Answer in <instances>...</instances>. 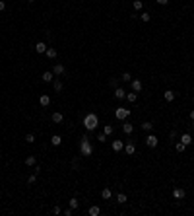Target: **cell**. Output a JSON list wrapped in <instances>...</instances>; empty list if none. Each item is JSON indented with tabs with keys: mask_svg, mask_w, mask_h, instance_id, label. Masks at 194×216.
<instances>
[{
	"mask_svg": "<svg viewBox=\"0 0 194 216\" xmlns=\"http://www.w3.org/2000/svg\"><path fill=\"white\" fill-rule=\"evenodd\" d=\"M35 162H37V160H35V156H27V158H25V164H27V165H35Z\"/></svg>",
	"mask_w": 194,
	"mask_h": 216,
	"instance_id": "cell-28",
	"label": "cell"
},
{
	"mask_svg": "<svg viewBox=\"0 0 194 216\" xmlns=\"http://www.w3.org/2000/svg\"><path fill=\"white\" fill-rule=\"evenodd\" d=\"M181 142H182V144H186V146H188V144L192 142V136H190V134H182V136H181Z\"/></svg>",
	"mask_w": 194,
	"mask_h": 216,
	"instance_id": "cell-22",
	"label": "cell"
},
{
	"mask_svg": "<svg viewBox=\"0 0 194 216\" xmlns=\"http://www.w3.org/2000/svg\"><path fill=\"white\" fill-rule=\"evenodd\" d=\"M132 90H134L136 93L142 92V82H140V80H132Z\"/></svg>",
	"mask_w": 194,
	"mask_h": 216,
	"instance_id": "cell-11",
	"label": "cell"
},
{
	"mask_svg": "<svg viewBox=\"0 0 194 216\" xmlns=\"http://www.w3.org/2000/svg\"><path fill=\"white\" fill-rule=\"evenodd\" d=\"M27 2H35V0H27Z\"/></svg>",
	"mask_w": 194,
	"mask_h": 216,
	"instance_id": "cell-42",
	"label": "cell"
},
{
	"mask_svg": "<svg viewBox=\"0 0 194 216\" xmlns=\"http://www.w3.org/2000/svg\"><path fill=\"white\" fill-rule=\"evenodd\" d=\"M35 179H37V173H33V175H29V179H27V181H29V183H35Z\"/></svg>",
	"mask_w": 194,
	"mask_h": 216,
	"instance_id": "cell-36",
	"label": "cell"
},
{
	"mask_svg": "<svg viewBox=\"0 0 194 216\" xmlns=\"http://www.w3.org/2000/svg\"><path fill=\"white\" fill-rule=\"evenodd\" d=\"M163 96H165V99H167V101H173V99H175V92H173V90H167Z\"/></svg>",
	"mask_w": 194,
	"mask_h": 216,
	"instance_id": "cell-23",
	"label": "cell"
},
{
	"mask_svg": "<svg viewBox=\"0 0 194 216\" xmlns=\"http://www.w3.org/2000/svg\"><path fill=\"white\" fill-rule=\"evenodd\" d=\"M115 115H116V119H120V121H124V119H128V115H130V109H126V107H118L115 111Z\"/></svg>",
	"mask_w": 194,
	"mask_h": 216,
	"instance_id": "cell-3",
	"label": "cell"
},
{
	"mask_svg": "<svg viewBox=\"0 0 194 216\" xmlns=\"http://www.w3.org/2000/svg\"><path fill=\"white\" fill-rule=\"evenodd\" d=\"M122 148H124V144L120 142V140H113V150L115 152H120Z\"/></svg>",
	"mask_w": 194,
	"mask_h": 216,
	"instance_id": "cell-14",
	"label": "cell"
},
{
	"mask_svg": "<svg viewBox=\"0 0 194 216\" xmlns=\"http://www.w3.org/2000/svg\"><path fill=\"white\" fill-rule=\"evenodd\" d=\"M126 99H128V101H130V103H134V101H136V99H138V93H126Z\"/></svg>",
	"mask_w": 194,
	"mask_h": 216,
	"instance_id": "cell-25",
	"label": "cell"
},
{
	"mask_svg": "<svg viewBox=\"0 0 194 216\" xmlns=\"http://www.w3.org/2000/svg\"><path fill=\"white\" fill-rule=\"evenodd\" d=\"M41 78H43V82H47V84H51L52 80H54V74H52V72H45V74H43Z\"/></svg>",
	"mask_w": 194,
	"mask_h": 216,
	"instance_id": "cell-8",
	"label": "cell"
},
{
	"mask_svg": "<svg viewBox=\"0 0 194 216\" xmlns=\"http://www.w3.org/2000/svg\"><path fill=\"white\" fill-rule=\"evenodd\" d=\"M111 195H113V193H111L109 187H105V189L101 191V197H103V199H111Z\"/></svg>",
	"mask_w": 194,
	"mask_h": 216,
	"instance_id": "cell-24",
	"label": "cell"
},
{
	"mask_svg": "<svg viewBox=\"0 0 194 216\" xmlns=\"http://www.w3.org/2000/svg\"><path fill=\"white\" fill-rule=\"evenodd\" d=\"M132 6H134L136 10H142V8H144V2H142V0H134V2H132Z\"/></svg>",
	"mask_w": 194,
	"mask_h": 216,
	"instance_id": "cell-26",
	"label": "cell"
},
{
	"mask_svg": "<svg viewBox=\"0 0 194 216\" xmlns=\"http://www.w3.org/2000/svg\"><path fill=\"white\" fill-rule=\"evenodd\" d=\"M103 132H105V134H113V127H111V125H107V127L103 129Z\"/></svg>",
	"mask_w": 194,
	"mask_h": 216,
	"instance_id": "cell-33",
	"label": "cell"
},
{
	"mask_svg": "<svg viewBox=\"0 0 194 216\" xmlns=\"http://www.w3.org/2000/svg\"><path fill=\"white\" fill-rule=\"evenodd\" d=\"M142 131H146V132H151V131H153V125L149 123V121H146V123H142Z\"/></svg>",
	"mask_w": 194,
	"mask_h": 216,
	"instance_id": "cell-20",
	"label": "cell"
},
{
	"mask_svg": "<svg viewBox=\"0 0 194 216\" xmlns=\"http://www.w3.org/2000/svg\"><path fill=\"white\" fill-rule=\"evenodd\" d=\"M47 49H49V47H47V43H43V41H39L37 45H35V51L37 53H45Z\"/></svg>",
	"mask_w": 194,
	"mask_h": 216,
	"instance_id": "cell-10",
	"label": "cell"
},
{
	"mask_svg": "<svg viewBox=\"0 0 194 216\" xmlns=\"http://www.w3.org/2000/svg\"><path fill=\"white\" fill-rule=\"evenodd\" d=\"M167 2H169V0H157V4H161V6H165Z\"/></svg>",
	"mask_w": 194,
	"mask_h": 216,
	"instance_id": "cell-40",
	"label": "cell"
},
{
	"mask_svg": "<svg viewBox=\"0 0 194 216\" xmlns=\"http://www.w3.org/2000/svg\"><path fill=\"white\" fill-rule=\"evenodd\" d=\"M80 150H82V156H91L93 148H91L89 138H87V136H82V144H80Z\"/></svg>",
	"mask_w": 194,
	"mask_h": 216,
	"instance_id": "cell-2",
	"label": "cell"
},
{
	"mask_svg": "<svg viewBox=\"0 0 194 216\" xmlns=\"http://www.w3.org/2000/svg\"><path fill=\"white\" fill-rule=\"evenodd\" d=\"M4 8H6V4H4V0H0V12H2Z\"/></svg>",
	"mask_w": 194,
	"mask_h": 216,
	"instance_id": "cell-39",
	"label": "cell"
},
{
	"mask_svg": "<svg viewBox=\"0 0 194 216\" xmlns=\"http://www.w3.org/2000/svg\"><path fill=\"white\" fill-rule=\"evenodd\" d=\"M52 88H54V92H62V88H64V84H62L60 80H54V82H52Z\"/></svg>",
	"mask_w": 194,
	"mask_h": 216,
	"instance_id": "cell-15",
	"label": "cell"
},
{
	"mask_svg": "<svg viewBox=\"0 0 194 216\" xmlns=\"http://www.w3.org/2000/svg\"><path fill=\"white\" fill-rule=\"evenodd\" d=\"M68 204H70V208L74 210V208H78V206H80V201H78L76 197H72L70 201H68Z\"/></svg>",
	"mask_w": 194,
	"mask_h": 216,
	"instance_id": "cell-19",
	"label": "cell"
},
{
	"mask_svg": "<svg viewBox=\"0 0 194 216\" xmlns=\"http://www.w3.org/2000/svg\"><path fill=\"white\" fill-rule=\"evenodd\" d=\"M97 123H99V121H97V115H95V113H89V115H85V119H84V127L87 129V131H93V129L97 127Z\"/></svg>",
	"mask_w": 194,
	"mask_h": 216,
	"instance_id": "cell-1",
	"label": "cell"
},
{
	"mask_svg": "<svg viewBox=\"0 0 194 216\" xmlns=\"http://www.w3.org/2000/svg\"><path fill=\"white\" fill-rule=\"evenodd\" d=\"M60 142H62V138L58 136V134H52V136H51V144H52V146H60Z\"/></svg>",
	"mask_w": 194,
	"mask_h": 216,
	"instance_id": "cell-16",
	"label": "cell"
},
{
	"mask_svg": "<svg viewBox=\"0 0 194 216\" xmlns=\"http://www.w3.org/2000/svg\"><path fill=\"white\" fill-rule=\"evenodd\" d=\"M122 80H124V82H130V80H132V76H130L128 72H124V74H122Z\"/></svg>",
	"mask_w": 194,
	"mask_h": 216,
	"instance_id": "cell-34",
	"label": "cell"
},
{
	"mask_svg": "<svg viewBox=\"0 0 194 216\" xmlns=\"http://www.w3.org/2000/svg\"><path fill=\"white\" fill-rule=\"evenodd\" d=\"M105 136H107V134H105V132H103V134H99V136H97V140H99V142H105V140H107V138H105Z\"/></svg>",
	"mask_w": 194,
	"mask_h": 216,
	"instance_id": "cell-37",
	"label": "cell"
},
{
	"mask_svg": "<svg viewBox=\"0 0 194 216\" xmlns=\"http://www.w3.org/2000/svg\"><path fill=\"white\" fill-rule=\"evenodd\" d=\"M52 74H56V76H62V74H64V66H62V64H54V68H52Z\"/></svg>",
	"mask_w": 194,
	"mask_h": 216,
	"instance_id": "cell-7",
	"label": "cell"
},
{
	"mask_svg": "<svg viewBox=\"0 0 194 216\" xmlns=\"http://www.w3.org/2000/svg\"><path fill=\"white\" fill-rule=\"evenodd\" d=\"M140 20H142V21H149V20H151V16H149L148 12H144V14H140Z\"/></svg>",
	"mask_w": 194,
	"mask_h": 216,
	"instance_id": "cell-31",
	"label": "cell"
},
{
	"mask_svg": "<svg viewBox=\"0 0 194 216\" xmlns=\"http://www.w3.org/2000/svg\"><path fill=\"white\" fill-rule=\"evenodd\" d=\"M25 142H27V144H33V142H35V134H31V132H29V134H25Z\"/></svg>",
	"mask_w": 194,
	"mask_h": 216,
	"instance_id": "cell-29",
	"label": "cell"
},
{
	"mask_svg": "<svg viewBox=\"0 0 194 216\" xmlns=\"http://www.w3.org/2000/svg\"><path fill=\"white\" fill-rule=\"evenodd\" d=\"M190 121H194V109L190 111Z\"/></svg>",
	"mask_w": 194,
	"mask_h": 216,
	"instance_id": "cell-41",
	"label": "cell"
},
{
	"mask_svg": "<svg viewBox=\"0 0 194 216\" xmlns=\"http://www.w3.org/2000/svg\"><path fill=\"white\" fill-rule=\"evenodd\" d=\"M39 103L43 105V107H47V105L51 103V96H41V98H39Z\"/></svg>",
	"mask_w": 194,
	"mask_h": 216,
	"instance_id": "cell-13",
	"label": "cell"
},
{
	"mask_svg": "<svg viewBox=\"0 0 194 216\" xmlns=\"http://www.w3.org/2000/svg\"><path fill=\"white\" fill-rule=\"evenodd\" d=\"M124 152H126L128 156H132V154H134V152H136V146H134V144H132V142H128V144H126V146H124Z\"/></svg>",
	"mask_w": 194,
	"mask_h": 216,
	"instance_id": "cell-9",
	"label": "cell"
},
{
	"mask_svg": "<svg viewBox=\"0 0 194 216\" xmlns=\"http://www.w3.org/2000/svg\"><path fill=\"white\" fill-rule=\"evenodd\" d=\"M169 136H171V140H177L179 134H177V131H171V132H169Z\"/></svg>",
	"mask_w": 194,
	"mask_h": 216,
	"instance_id": "cell-35",
	"label": "cell"
},
{
	"mask_svg": "<svg viewBox=\"0 0 194 216\" xmlns=\"http://www.w3.org/2000/svg\"><path fill=\"white\" fill-rule=\"evenodd\" d=\"M157 142H159V140H157V136H155V134H148L146 144H148L149 148H155V146H157Z\"/></svg>",
	"mask_w": 194,
	"mask_h": 216,
	"instance_id": "cell-5",
	"label": "cell"
},
{
	"mask_svg": "<svg viewBox=\"0 0 194 216\" xmlns=\"http://www.w3.org/2000/svg\"><path fill=\"white\" fill-rule=\"evenodd\" d=\"M184 148H186V144H182V142L175 144V150H177V152H184Z\"/></svg>",
	"mask_w": 194,
	"mask_h": 216,
	"instance_id": "cell-27",
	"label": "cell"
},
{
	"mask_svg": "<svg viewBox=\"0 0 194 216\" xmlns=\"http://www.w3.org/2000/svg\"><path fill=\"white\" fill-rule=\"evenodd\" d=\"M115 98L116 99H126V92L122 88H115Z\"/></svg>",
	"mask_w": 194,
	"mask_h": 216,
	"instance_id": "cell-6",
	"label": "cell"
},
{
	"mask_svg": "<svg viewBox=\"0 0 194 216\" xmlns=\"http://www.w3.org/2000/svg\"><path fill=\"white\" fill-rule=\"evenodd\" d=\"M184 195H186V191L182 189V187H175V189H173V197L177 199V201H182Z\"/></svg>",
	"mask_w": 194,
	"mask_h": 216,
	"instance_id": "cell-4",
	"label": "cell"
},
{
	"mask_svg": "<svg viewBox=\"0 0 194 216\" xmlns=\"http://www.w3.org/2000/svg\"><path fill=\"white\" fill-rule=\"evenodd\" d=\"M51 119H52V123H62V113H52Z\"/></svg>",
	"mask_w": 194,
	"mask_h": 216,
	"instance_id": "cell-21",
	"label": "cell"
},
{
	"mask_svg": "<svg viewBox=\"0 0 194 216\" xmlns=\"http://www.w3.org/2000/svg\"><path fill=\"white\" fill-rule=\"evenodd\" d=\"M122 131H124V134H132V131H134V127L130 123H124L122 125Z\"/></svg>",
	"mask_w": 194,
	"mask_h": 216,
	"instance_id": "cell-18",
	"label": "cell"
},
{
	"mask_svg": "<svg viewBox=\"0 0 194 216\" xmlns=\"http://www.w3.org/2000/svg\"><path fill=\"white\" fill-rule=\"evenodd\" d=\"M116 203H126V195H124V193H118V195H116Z\"/></svg>",
	"mask_w": 194,
	"mask_h": 216,
	"instance_id": "cell-30",
	"label": "cell"
},
{
	"mask_svg": "<svg viewBox=\"0 0 194 216\" xmlns=\"http://www.w3.org/2000/svg\"><path fill=\"white\" fill-rule=\"evenodd\" d=\"M52 214H60V206H54V208H52Z\"/></svg>",
	"mask_w": 194,
	"mask_h": 216,
	"instance_id": "cell-38",
	"label": "cell"
},
{
	"mask_svg": "<svg viewBox=\"0 0 194 216\" xmlns=\"http://www.w3.org/2000/svg\"><path fill=\"white\" fill-rule=\"evenodd\" d=\"M45 55H47V57H49V59H56V49H52V47H49V49H47V51H45Z\"/></svg>",
	"mask_w": 194,
	"mask_h": 216,
	"instance_id": "cell-12",
	"label": "cell"
},
{
	"mask_svg": "<svg viewBox=\"0 0 194 216\" xmlns=\"http://www.w3.org/2000/svg\"><path fill=\"white\" fill-rule=\"evenodd\" d=\"M109 86H111V88H118V80H116V78H111V80H109Z\"/></svg>",
	"mask_w": 194,
	"mask_h": 216,
	"instance_id": "cell-32",
	"label": "cell"
},
{
	"mask_svg": "<svg viewBox=\"0 0 194 216\" xmlns=\"http://www.w3.org/2000/svg\"><path fill=\"white\" fill-rule=\"evenodd\" d=\"M87 212H89V216H97L99 212H101V208H99L97 204H93V206H89V210H87Z\"/></svg>",
	"mask_w": 194,
	"mask_h": 216,
	"instance_id": "cell-17",
	"label": "cell"
}]
</instances>
